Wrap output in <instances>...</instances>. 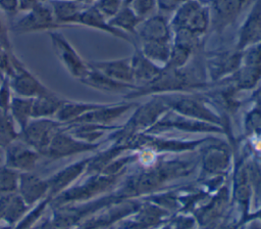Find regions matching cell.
Instances as JSON below:
<instances>
[{
    "label": "cell",
    "instance_id": "obj_1",
    "mask_svg": "<svg viewBox=\"0 0 261 229\" xmlns=\"http://www.w3.org/2000/svg\"><path fill=\"white\" fill-rule=\"evenodd\" d=\"M58 29H62V27L56 22L48 0L24 12L21 17L17 18L9 27L10 32L18 35L44 31L50 32Z\"/></svg>",
    "mask_w": 261,
    "mask_h": 229
},
{
    "label": "cell",
    "instance_id": "obj_2",
    "mask_svg": "<svg viewBox=\"0 0 261 229\" xmlns=\"http://www.w3.org/2000/svg\"><path fill=\"white\" fill-rule=\"evenodd\" d=\"M11 64L12 73L8 81L11 91L14 92L16 96L37 98L52 91L31 73L14 53L11 54Z\"/></svg>",
    "mask_w": 261,
    "mask_h": 229
},
{
    "label": "cell",
    "instance_id": "obj_3",
    "mask_svg": "<svg viewBox=\"0 0 261 229\" xmlns=\"http://www.w3.org/2000/svg\"><path fill=\"white\" fill-rule=\"evenodd\" d=\"M62 123L52 119H32L19 132L18 138L39 153L45 154L52 139L61 129Z\"/></svg>",
    "mask_w": 261,
    "mask_h": 229
},
{
    "label": "cell",
    "instance_id": "obj_4",
    "mask_svg": "<svg viewBox=\"0 0 261 229\" xmlns=\"http://www.w3.org/2000/svg\"><path fill=\"white\" fill-rule=\"evenodd\" d=\"M48 34L51 39L53 51L59 62L71 77L81 80L90 68L88 62L82 58L74 47L60 32L54 30L48 32Z\"/></svg>",
    "mask_w": 261,
    "mask_h": 229
},
{
    "label": "cell",
    "instance_id": "obj_5",
    "mask_svg": "<svg viewBox=\"0 0 261 229\" xmlns=\"http://www.w3.org/2000/svg\"><path fill=\"white\" fill-rule=\"evenodd\" d=\"M250 0H209L211 15L210 29L222 34L238 19Z\"/></svg>",
    "mask_w": 261,
    "mask_h": 229
},
{
    "label": "cell",
    "instance_id": "obj_6",
    "mask_svg": "<svg viewBox=\"0 0 261 229\" xmlns=\"http://www.w3.org/2000/svg\"><path fill=\"white\" fill-rule=\"evenodd\" d=\"M261 41V0H255L243 20L237 36L234 48L243 51Z\"/></svg>",
    "mask_w": 261,
    "mask_h": 229
},
{
    "label": "cell",
    "instance_id": "obj_7",
    "mask_svg": "<svg viewBox=\"0 0 261 229\" xmlns=\"http://www.w3.org/2000/svg\"><path fill=\"white\" fill-rule=\"evenodd\" d=\"M5 148L6 167L11 170L30 172L39 159L40 153L19 138L11 141Z\"/></svg>",
    "mask_w": 261,
    "mask_h": 229
},
{
    "label": "cell",
    "instance_id": "obj_8",
    "mask_svg": "<svg viewBox=\"0 0 261 229\" xmlns=\"http://www.w3.org/2000/svg\"><path fill=\"white\" fill-rule=\"evenodd\" d=\"M173 33L169 19L165 14L158 12L143 19L137 29V40L140 44L145 41L171 42Z\"/></svg>",
    "mask_w": 261,
    "mask_h": 229
},
{
    "label": "cell",
    "instance_id": "obj_9",
    "mask_svg": "<svg viewBox=\"0 0 261 229\" xmlns=\"http://www.w3.org/2000/svg\"><path fill=\"white\" fill-rule=\"evenodd\" d=\"M243 51L233 49H216L204 51V61L214 75L234 71L242 65Z\"/></svg>",
    "mask_w": 261,
    "mask_h": 229
},
{
    "label": "cell",
    "instance_id": "obj_10",
    "mask_svg": "<svg viewBox=\"0 0 261 229\" xmlns=\"http://www.w3.org/2000/svg\"><path fill=\"white\" fill-rule=\"evenodd\" d=\"M77 26H85L88 28H92L95 30L105 32L107 34H110V35L116 37V38L122 39V40L130 43L134 46V48L139 47L137 42L130 36L111 27L108 22V19H106L94 5H89L82 11V13L80 14L79 19H77Z\"/></svg>",
    "mask_w": 261,
    "mask_h": 229
},
{
    "label": "cell",
    "instance_id": "obj_11",
    "mask_svg": "<svg viewBox=\"0 0 261 229\" xmlns=\"http://www.w3.org/2000/svg\"><path fill=\"white\" fill-rule=\"evenodd\" d=\"M54 18L62 28L77 26V19L82 11L89 5L74 0H48Z\"/></svg>",
    "mask_w": 261,
    "mask_h": 229
},
{
    "label": "cell",
    "instance_id": "obj_12",
    "mask_svg": "<svg viewBox=\"0 0 261 229\" xmlns=\"http://www.w3.org/2000/svg\"><path fill=\"white\" fill-rule=\"evenodd\" d=\"M90 147V144L77 140L73 138L69 133L60 130L52 139L45 154L53 158H60L87 150Z\"/></svg>",
    "mask_w": 261,
    "mask_h": 229
},
{
    "label": "cell",
    "instance_id": "obj_13",
    "mask_svg": "<svg viewBox=\"0 0 261 229\" xmlns=\"http://www.w3.org/2000/svg\"><path fill=\"white\" fill-rule=\"evenodd\" d=\"M90 66L100 71L104 75L118 82H129L133 80L130 56L120 59L90 61Z\"/></svg>",
    "mask_w": 261,
    "mask_h": 229
},
{
    "label": "cell",
    "instance_id": "obj_14",
    "mask_svg": "<svg viewBox=\"0 0 261 229\" xmlns=\"http://www.w3.org/2000/svg\"><path fill=\"white\" fill-rule=\"evenodd\" d=\"M17 184L19 186V196L27 205L37 201L49 189L47 181L29 172H24L19 176Z\"/></svg>",
    "mask_w": 261,
    "mask_h": 229
},
{
    "label": "cell",
    "instance_id": "obj_15",
    "mask_svg": "<svg viewBox=\"0 0 261 229\" xmlns=\"http://www.w3.org/2000/svg\"><path fill=\"white\" fill-rule=\"evenodd\" d=\"M66 99L58 96L51 91L48 94L39 96L33 99V119H51L55 118L56 113Z\"/></svg>",
    "mask_w": 261,
    "mask_h": 229
},
{
    "label": "cell",
    "instance_id": "obj_16",
    "mask_svg": "<svg viewBox=\"0 0 261 229\" xmlns=\"http://www.w3.org/2000/svg\"><path fill=\"white\" fill-rule=\"evenodd\" d=\"M130 61L133 80H150L157 78L163 68L147 58L139 47H135L134 53L130 56Z\"/></svg>",
    "mask_w": 261,
    "mask_h": 229
},
{
    "label": "cell",
    "instance_id": "obj_17",
    "mask_svg": "<svg viewBox=\"0 0 261 229\" xmlns=\"http://www.w3.org/2000/svg\"><path fill=\"white\" fill-rule=\"evenodd\" d=\"M142 19L139 18L133 10L126 6L123 5L120 10L108 20L109 25L125 34L130 36L139 45L138 40H137V29L139 25L141 24Z\"/></svg>",
    "mask_w": 261,
    "mask_h": 229
},
{
    "label": "cell",
    "instance_id": "obj_18",
    "mask_svg": "<svg viewBox=\"0 0 261 229\" xmlns=\"http://www.w3.org/2000/svg\"><path fill=\"white\" fill-rule=\"evenodd\" d=\"M172 41H145L139 44L142 53L157 65L165 66L171 52Z\"/></svg>",
    "mask_w": 261,
    "mask_h": 229
},
{
    "label": "cell",
    "instance_id": "obj_19",
    "mask_svg": "<svg viewBox=\"0 0 261 229\" xmlns=\"http://www.w3.org/2000/svg\"><path fill=\"white\" fill-rule=\"evenodd\" d=\"M33 99L20 96H12L9 111L18 127V132L22 131L33 119Z\"/></svg>",
    "mask_w": 261,
    "mask_h": 229
},
{
    "label": "cell",
    "instance_id": "obj_20",
    "mask_svg": "<svg viewBox=\"0 0 261 229\" xmlns=\"http://www.w3.org/2000/svg\"><path fill=\"white\" fill-rule=\"evenodd\" d=\"M101 105L85 103V102H75L65 100L58 112L55 116V119L60 123H71L76 119L83 117L89 111H93L95 109L100 108Z\"/></svg>",
    "mask_w": 261,
    "mask_h": 229
},
{
    "label": "cell",
    "instance_id": "obj_21",
    "mask_svg": "<svg viewBox=\"0 0 261 229\" xmlns=\"http://www.w3.org/2000/svg\"><path fill=\"white\" fill-rule=\"evenodd\" d=\"M211 15L208 4H202L189 18L184 29L196 36L203 37L210 30Z\"/></svg>",
    "mask_w": 261,
    "mask_h": 229
},
{
    "label": "cell",
    "instance_id": "obj_22",
    "mask_svg": "<svg viewBox=\"0 0 261 229\" xmlns=\"http://www.w3.org/2000/svg\"><path fill=\"white\" fill-rule=\"evenodd\" d=\"M202 4L203 2L200 0H187L182 2L173 12L172 17L169 19L172 33L184 29L189 18Z\"/></svg>",
    "mask_w": 261,
    "mask_h": 229
},
{
    "label": "cell",
    "instance_id": "obj_23",
    "mask_svg": "<svg viewBox=\"0 0 261 229\" xmlns=\"http://www.w3.org/2000/svg\"><path fill=\"white\" fill-rule=\"evenodd\" d=\"M19 132L9 110L0 108V144L6 146L11 141L18 138Z\"/></svg>",
    "mask_w": 261,
    "mask_h": 229
},
{
    "label": "cell",
    "instance_id": "obj_24",
    "mask_svg": "<svg viewBox=\"0 0 261 229\" xmlns=\"http://www.w3.org/2000/svg\"><path fill=\"white\" fill-rule=\"evenodd\" d=\"M196 52H194L192 49H190L186 46L172 43L170 56H169V59L165 65V67L181 68L187 65V63L190 61V59L193 57V55Z\"/></svg>",
    "mask_w": 261,
    "mask_h": 229
},
{
    "label": "cell",
    "instance_id": "obj_25",
    "mask_svg": "<svg viewBox=\"0 0 261 229\" xmlns=\"http://www.w3.org/2000/svg\"><path fill=\"white\" fill-rule=\"evenodd\" d=\"M123 5L128 6L142 20L155 13L156 0H123Z\"/></svg>",
    "mask_w": 261,
    "mask_h": 229
},
{
    "label": "cell",
    "instance_id": "obj_26",
    "mask_svg": "<svg viewBox=\"0 0 261 229\" xmlns=\"http://www.w3.org/2000/svg\"><path fill=\"white\" fill-rule=\"evenodd\" d=\"M92 5H94L99 12L109 20L123 6V0H97Z\"/></svg>",
    "mask_w": 261,
    "mask_h": 229
},
{
    "label": "cell",
    "instance_id": "obj_27",
    "mask_svg": "<svg viewBox=\"0 0 261 229\" xmlns=\"http://www.w3.org/2000/svg\"><path fill=\"white\" fill-rule=\"evenodd\" d=\"M16 171L9 168L0 169V193L9 192L17 187V175Z\"/></svg>",
    "mask_w": 261,
    "mask_h": 229
},
{
    "label": "cell",
    "instance_id": "obj_28",
    "mask_svg": "<svg viewBox=\"0 0 261 229\" xmlns=\"http://www.w3.org/2000/svg\"><path fill=\"white\" fill-rule=\"evenodd\" d=\"M261 64V41L243 50L242 65Z\"/></svg>",
    "mask_w": 261,
    "mask_h": 229
},
{
    "label": "cell",
    "instance_id": "obj_29",
    "mask_svg": "<svg viewBox=\"0 0 261 229\" xmlns=\"http://www.w3.org/2000/svg\"><path fill=\"white\" fill-rule=\"evenodd\" d=\"M12 50H8L0 44V79H8L12 73L11 54Z\"/></svg>",
    "mask_w": 261,
    "mask_h": 229
},
{
    "label": "cell",
    "instance_id": "obj_30",
    "mask_svg": "<svg viewBox=\"0 0 261 229\" xmlns=\"http://www.w3.org/2000/svg\"><path fill=\"white\" fill-rule=\"evenodd\" d=\"M11 92L12 91H11L8 79L1 80V85H0V108L9 110L10 101H11V98H12Z\"/></svg>",
    "mask_w": 261,
    "mask_h": 229
},
{
    "label": "cell",
    "instance_id": "obj_31",
    "mask_svg": "<svg viewBox=\"0 0 261 229\" xmlns=\"http://www.w3.org/2000/svg\"><path fill=\"white\" fill-rule=\"evenodd\" d=\"M181 3L177 0H156L157 9L166 15V13H173Z\"/></svg>",
    "mask_w": 261,
    "mask_h": 229
},
{
    "label": "cell",
    "instance_id": "obj_32",
    "mask_svg": "<svg viewBox=\"0 0 261 229\" xmlns=\"http://www.w3.org/2000/svg\"><path fill=\"white\" fill-rule=\"evenodd\" d=\"M0 44L7 48L8 50H12L10 38H9V28L4 22L3 18L0 14Z\"/></svg>",
    "mask_w": 261,
    "mask_h": 229
},
{
    "label": "cell",
    "instance_id": "obj_33",
    "mask_svg": "<svg viewBox=\"0 0 261 229\" xmlns=\"http://www.w3.org/2000/svg\"><path fill=\"white\" fill-rule=\"evenodd\" d=\"M0 9L6 14L14 15L18 12L17 0H0Z\"/></svg>",
    "mask_w": 261,
    "mask_h": 229
},
{
    "label": "cell",
    "instance_id": "obj_34",
    "mask_svg": "<svg viewBox=\"0 0 261 229\" xmlns=\"http://www.w3.org/2000/svg\"><path fill=\"white\" fill-rule=\"evenodd\" d=\"M44 1H47V0H17L18 11L27 12Z\"/></svg>",
    "mask_w": 261,
    "mask_h": 229
},
{
    "label": "cell",
    "instance_id": "obj_35",
    "mask_svg": "<svg viewBox=\"0 0 261 229\" xmlns=\"http://www.w3.org/2000/svg\"><path fill=\"white\" fill-rule=\"evenodd\" d=\"M153 158H154V154L151 152V151H146L142 154L141 156V159L142 162L145 164V165H148V164H151L153 162Z\"/></svg>",
    "mask_w": 261,
    "mask_h": 229
},
{
    "label": "cell",
    "instance_id": "obj_36",
    "mask_svg": "<svg viewBox=\"0 0 261 229\" xmlns=\"http://www.w3.org/2000/svg\"><path fill=\"white\" fill-rule=\"evenodd\" d=\"M82 2H84L85 4H87V5H92V4H94L97 0H81Z\"/></svg>",
    "mask_w": 261,
    "mask_h": 229
},
{
    "label": "cell",
    "instance_id": "obj_37",
    "mask_svg": "<svg viewBox=\"0 0 261 229\" xmlns=\"http://www.w3.org/2000/svg\"><path fill=\"white\" fill-rule=\"evenodd\" d=\"M177 1H179L180 3H182V2H185V1H187V0H177Z\"/></svg>",
    "mask_w": 261,
    "mask_h": 229
},
{
    "label": "cell",
    "instance_id": "obj_38",
    "mask_svg": "<svg viewBox=\"0 0 261 229\" xmlns=\"http://www.w3.org/2000/svg\"><path fill=\"white\" fill-rule=\"evenodd\" d=\"M74 1H81V0H74Z\"/></svg>",
    "mask_w": 261,
    "mask_h": 229
},
{
    "label": "cell",
    "instance_id": "obj_39",
    "mask_svg": "<svg viewBox=\"0 0 261 229\" xmlns=\"http://www.w3.org/2000/svg\"><path fill=\"white\" fill-rule=\"evenodd\" d=\"M0 146H1V144H0Z\"/></svg>",
    "mask_w": 261,
    "mask_h": 229
}]
</instances>
